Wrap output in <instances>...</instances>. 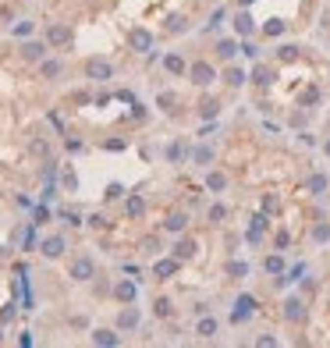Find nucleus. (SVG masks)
<instances>
[{
	"label": "nucleus",
	"mask_w": 330,
	"mask_h": 348,
	"mask_svg": "<svg viewBox=\"0 0 330 348\" xmlns=\"http://www.w3.org/2000/svg\"><path fill=\"white\" fill-rule=\"evenodd\" d=\"M128 43H131V50H139V54H149V50H153V32H146V28H131Z\"/></svg>",
	"instance_id": "obj_1"
},
{
	"label": "nucleus",
	"mask_w": 330,
	"mask_h": 348,
	"mask_svg": "<svg viewBox=\"0 0 330 348\" xmlns=\"http://www.w3.org/2000/svg\"><path fill=\"white\" fill-rule=\"evenodd\" d=\"M263 32H266V36H280V32H284V22H277V18H270V22L263 25Z\"/></svg>",
	"instance_id": "obj_26"
},
{
	"label": "nucleus",
	"mask_w": 330,
	"mask_h": 348,
	"mask_svg": "<svg viewBox=\"0 0 330 348\" xmlns=\"http://www.w3.org/2000/svg\"><path fill=\"white\" fill-rule=\"evenodd\" d=\"M61 217H64L68 224H82V217H78V214H71V210H64V214H61Z\"/></svg>",
	"instance_id": "obj_40"
},
{
	"label": "nucleus",
	"mask_w": 330,
	"mask_h": 348,
	"mask_svg": "<svg viewBox=\"0 0 330 348\" xmlns=\"http://www.w3.org/2000/svg\"><path fill=\"white\" fill-rule=\"evenodd\" d=\"M22 54H25V60H43L47 47H43V43H25V47H22Z\"/></svg>",
	"instance_id": "obj_16"
},
{
	"label": "nucleus",
	"mask_w": 330,
	"mask_h": 348,
	"mask_svg": "<svg viewBox=\"0 0 330 348\" xmlns=\"http://www.w3.org/2000/svg\"><path fill=\"white\" fill-rule=\"evenodd\" d=\"M295 54H298L295 47H284V50H280V57H284V60H295Z\"/></svg>",
	"instance_id": "obj_42"
},
{
	"label": "nucleus",
	"mask_w": 330,
	"mask_h": 348,
	"mask_svg": "<svg viewBox=\"0 0 330 348\" xmlns=\"http://www.w3.org/2000/svg\"><path fill=\"white\" fill-rule=\"evenodd\" d=\"M185 224H188L185 214H174V217H167V231H185Z\"/></svg>",
	"instance_id": "obj_22"
},
{
	"label": "nucleus",
	"mask_w": 330,
	"mask_h": 348,
	"mask_svg": "<svg viewBox=\"0 0 330 348\" xmlns=\"http://www.w3.org/2000/svg\"><path fill=\"white\" fill-rule=\"evenodd\" d=\"M224 217H228V210H224L220 203H217V206H209V220H224Z\"/></svg>",
	"instance_id": "obj_32"
},
{
	"label": "nucleus",
	"mask_w": 330,
	"mask_h": 348,
	"mask_svg": "<svg viewBox=\"0 0 330 348\" xmlns=\"http://www.w3.org/2000/svg\"><path fill=\"white\" fill-rule=\"evenodd\" d=\"M93 270H96L93 260H89V256H78V260L71 263V277L75 281H89V277H93Z\"/></svg>",
	"instance_id": "obj_3"
},
{
	"label": "nucleus",
	"mask_w": 330,
	"mask_h": 348,
	"mask_svg": "<svg viewBox=\"0 0 330 348\" xmlns=\"http://www.w3.org/2000/svg\"><path fill=\"white\" fill-rule=\"evenodd\" d=\"M185 28V18H171V32H181Z\"/></svg>",
	"instance_id": "obj_41"
},
{
	"label": "nucleus",
	"mask_w": 330,
	"mask_h": 348,
	"mask_svg": "<svg viewBox=\"0 0 330 348\" xmlns=\"http://www.w3.org/2000/svg\"><path fill=\"white\" fill-rule=\"evenodd\" d=\"M312 238H316V241H327V238H330V224H316V231H312Z\"/></svg>",
	"instance_id": "obj_31"
},
{
	"label": "nucleus",
	"mask_w": 330,
	"mask_h": 348,
	"mask_svg": "<svg viewBox=\"0 0 330 348\" xmlns=\"http://www.w3.org/2000/svg\"><path fill=\"white\" fill-rule=\"evenodd\" d=\"M234 28H238V36H249L252 28H256V25H252V14H249V11L234 14Z\"/></svg>",
	"instance_id": "obj_11"
},
{
	"label": "nucleus",
	"mask_w": 330,
	"mask_h": 348,
	"mask_svg": "<svg viewBox=\"0 0 330 348\" xmlns=\"http://www.w3.org/2000/svg\"><path fill=\"white\" fill-rule=\"evenodd\" d=\"M117 327H121V330H131V327H139V309H125L121 316H117Z\"/></svg>",
	"instance_id": "obj_13"
},
{
	"label": "nucleus",
	"mask_w": 330,
	"mask_h": 348,
	"mask_svg": "<svg viewBox=\"0 0 330 348\" xmlns=\"http://www.w3.org/2000/svg\"><path fill=\"white\" fill-rule=\"evenodd\" d=\"M68 25H50L47 28V43H53V47H61V43H68Z\"/></svg>",
	"instance_id": "obj_7"
},
{
	"label": "nucleus",
	"mask_w": 330,
	"mask_h": 348,
	"mask_svg": "<svg viewBox=\"0 0 330 348\" xmlns=\"http://www.w3.org/2000/svg\"><path fill=\"white\" fill-rule=\"evenodd\" d=\"M196 334H199V338H213V334H217V316H203L199 327H196Z\"/></svg>",
	"instance_id": "obj_12"
},
{
	"label": "nucleus",
	"mask_w": 330,
	"mask_h": 348,
	"mask_svg": "<svg viewBox=\"0 0 330 348\" xmlns=\"http://www.w3.org/2000/svg\"><path fill=\"white\" fill-rule=\"evenodd\" d=\"M85 75H89V79H96V82H107L110 79V75H114V68L107 64V60H89V64H85Z\"/></svg>",
	"instance_id": "obj_2"
},
{
	"label": "nucleus",
	"mask_w": 330,
	"mask_h": 348,
	"mask_svg": "<svg viewBox=\"0 0 330 348\" xmlns=\"http://www.w3.org/2000/svg\"><path fill=\"white\" fill-rule=\"evenodd\" d=\"M50 220V210L47 206H36V224H47Z\"/></svg>",
	"instance_id": "obj_38"
},
{
	"label": "nucleus",
	"mask_w": 330,
	"mask_h": 348,
	"mask_svg": "<svg viewBox=\"0 0 330 348\" xmlns=\"http://www.w3.org/2000/svg\"><path fill=\"white\" fill-rule=\"evenodd\" d=\"M61 252H64V238L61 235H53V238L43 241V256H50V260H53V256H61Z\"/></svg>",
	"instance_id": "obj_9"
},
{
	"label": "nucleus",
	"mask_w": 330,
	"mask_h": 348,
	"mask_svg": "<svg viewBox=\"0 0 330 348\" xmlns=\"http://www.w3.org/2000/svg\"><path fill=\"white\" fill-rule=\"evenodd\" d=\"M135 295H139V288H135L131 281H121V284H117V298H121V302H135Z\"/></svg>",
	"instance_id": "obj_17"
},
{
	"label": "nucleus",
	"mask_w": 330,
	"mask_h": 348,
	"mask_svg": "<svg viewBox=\"0 0 330 348\" xmlns=\"http://www.w3.org/2000/svg\"><path fill=\"white\" fill-rule=\"evenodd\" d=\"M178 263H181V260H156L153 274L156 277H171V274H178Z\"/></svg>",
	"instance_id": "obj_10"
},
{
	"label": "nucleus",
	"mask_w": 330,
	"mask_h": 348,
	"mask_svg": "<svg viewBox=\"0 0 330 348\" xmlns=\"http://www.w3.org/2000/svg\"><path fill=\"white\" fill-rule=\"evenodd\" d=\"M323 149H327V157H330V139H327V146H323Z\"/></svg>",
	"instance_id": "obj_44"
},
{
	"label": "nucleus",
	"mask_w": 330,
	"mask_h": 348,
	"mask_svg": "<svg viewBox=\"0 0 330 348\" xmlns=\"http://www.w3.org/2000/svg\"><path fill=\"white\" fill-rule=\"evenodd\" d=\"M305 188H309V192H323V188H327V178H323V174H312Z\"/></svg>",
	"instance_id": "obj_27"
},
{
	"label": "nucleus",
	"mask_w": 330,
	"mask_h": 348,
	"mask_svg": "<svg viewBox=\"0 0 330 348\" xmlns=\"http://www.w3.org/2000/svg\"><path fill=\"white\" fill-rule=\"evenodd\" d=\"M156 316H171V302L167 298H156Z\"/></svg>",
	"instance_id": "obj_35"
},
{
	"label": "nucleus",
	"mask_w": 330,
	"mask_h": 348,
	"mask_svg": "<svg viewBox=\"0 0 330 348\" xmlns=\"http://www.w3.org/2000/svg\"><path fill=\"white\" fill-rule=\"evenodd\" d=\"M238 4H242V7H249V4H252V0H238Z\"/></svg>",
	"instance_id": "obj_43"
},
{
	"label": "nucleus",
	"mask_w": 330,
	"mask_h": 348,
	"mask_svg": "<svg viewBox=\"0 0 330 348\" xmlns=\"http://www.w3.org/2000/svg\"><path fill=\"white\" fill-rule=\"evenodd\" d=\"M213 79H217V71L209 68L206 60H199V64H192V82H196V85H209Z\"/></svg>",
	"instance_id": "obj_4"
},
{
	"label": "nucleus",
	"mask_w": 330,
	"mask_h": 348,
	"mask_svg": "<svg viewBox=\"0 0 330 348\" xmlns=\"http://www.w3.org/2000/svg\"><path fill=\"white\" fill-rule=\"evenodd\" d=\"M263 228H266V217H263V214H256V217H252V235H259Z\"/></svg>",
	"instance_id": "obj_34"
},
{
	"label": "nucleus",
	"mask_w": 330,
	"mask_h": 348,
	"mask_svg": "<svg viewBox=\"0 0 330 348\" xmlns=\"http://www.w3.org/2000/svg\"><path fill=\"white\" fill-rule=\"evenodd\" d=\"M28 32H32V22H18L14 25V36H28Z\"/></svg>",
	"instance_id": "obj_36"
},
{
	"label": "nucleus",
	"mask_w": 330,
	"mask_h": 348,
	"mask_svg": "<svg viewBox=\"0 0 330 348\" xmlns=\"http://www.w3.org/2000/svg\"><path fill=\"white\" fill-rule=\"evenodd\" d=\"M316 100H320V89H305V96H302V103H305V107H312Z\"/></svg>",
	"instance_id": "obj_33"
},
{
	"label": "nucleus",
	"mask_w": 330,
	"mask_h": 348,
	"mask_svg": "<svg viewBox=\"0 0 330 348\" xmlns=\"http://www.w3.org/2000/svg\"><path fill=\"white\" fill-rule=\"evenodd\" d=\"M192 256H196V241L192 238H181L174 245V260H192Z\"/></svg>",
	"instance_id": "obj_8"
},
{
	"label": "nucleus",
	"mask_w": 330,
	"mask_h": 348,
	"mask_svg": "<svg viewBox=\"0 0 330 348\" xmlns=\"http://www.w3.org/2000/svg\"><path fill=\"white\" fill-rule=\"evenodd\" d=\"M284 316H288L291 323L305 320V306H302V298H288V302H284Z\"/></svg>",
	"instance_id": "obj_6"
},
{
	"label": "nucleus",
	"mask_w": 330,
	"mask_h": 348,
	"mask_svg": "<svg viewBox=\"0 0 330 348\" xmlns=\"http://www.w3.org/2000/svg\"><path fill=\"white\" fill-rule=\"evenodd\" d=\"M181 157H185V146H181V142H174V146H167V160H174V163H178V160H181Z\"/></svg>",
	"instance_id": "obj_29"
},
{
	"label": "nucleus",
	"mask_w": 330,
	"mask_h": 348,
	"mask_svg": "<svg viewBox=\"0 0 330 348\" xmlns=\"http://www.w3.org/2000/svg\"><path fill=\"white\" fill-rule=\"evenodd\" d=\"M43 75H47V79L61 75V60H43Z\"/></svg>",
	"instance_id": "obj_28"
},
{
	"label": "nucleus",
	"mask_w": 330,
	"mask_h": 348,
	"mask_svg": "<svg viewBox=\"0 0 330 348\" xmlns=\"http://www.w3.org/2000/svg\"><path fill=\"white\" fill-rule=\"evenodd\" d=\"M93 345L114 348V345H117V334H114V330H93Z\"/></svg>",
	"instance_id": "obj_14"
},
{
	"label": "nucleus",
	"mask_w": 330,
	"mask_h": 348,
	"mask_svg": "<svg viewBox=\"0 0 330 348\" xmlns=\"http://www.w3.org/2000/svg\"><path fill=\"white\" fill-rule=\"evenodd\" d=\"M234 306H238V309H234V323H242V320H249V316L256 313V298H252V295H242Z\"/></svg>",
	"instance_id": "obj_5"
},
{
	"label": "nucleus",
	"mask_w": 330,
	"mask_h": 348,
	"mask_svg": "<svg viewBox=\"0 0 330 348\" xmlns=\"http://www.w3.org/2000/svg\"><path fill=\"white\" fill-rule=\"evenodd\" d=\"M206 185L213 188V192H224V188H228V178H224V174H217V171H213V174L206 178Z\"/></svg>",
	"instance_id": "obj_20"
},
{
	"label": "nucleus",
	"mask_w": 330,
	"mask_h": 348,
	"mask_svg": "<svg viewBox=\"0 0 330 348\" xmlns=\"http://www.w3.org/2000/svg\"><path fill=\"white\" fill-rule=\"evenodd\" d=\"M217 54H220L224 60H231V57L238 54V43H234V39H220V43H217Z\"/></svg>",
	"instance_id": "obj_18"
},
{
	"label": "nucleus",
	"mask_w": 330,
	"mask_h": 348,
	"mask_svg": "<svg viewBox=\"0 0 330 348\" xmlns=\"http://www.w3.org/2000/svg\"><path fill=\"white\" fill-rule=\"evenodd\" d=\"M228 274H231V277H249V263H238V260L228 263Z\"/></svg>",
	"instance_id": "obj_24"
},
{
	"label": "nucleus",
	"mask_w": 330,
	"mask_h": 348,
	"mask_svg": "<svg viewBox=\"0 0 330 348\" xmlns=\"http://www.w3.org/2000/svg\"><path fill=\"white\" fill-rule=\"evenodd\" d=\"M192 157H196V163L203 167V163H209V160H213V149H209V146H199V149H196Z\"/></svg>",
	"instance_id": "obj_23"
},
{
	"label": "nucleus",
	"mask_w": 330,
	"mask_h": 348,
	"mask_svg": "<svg viewBox=\"0 0 330 348\" xmlns=\"http://www.w3.org/2000/svg\"><path fill=\"white\" fill-rule=\"evenodd\" d=\"M242 82H245V71L231 68V71H228V85H242Z\"/></svg>",
	"instance_id": "obj_30"
},
{
	"label": "nucleus",
	"mask_w": 330,
	"mask_h": 348,
	"mask_svg": "<svg viewBox=\"0 0 330 348\" xmlns=\"http://www.w3.org/2000/svg\"><path fill=\"white\" fill-rule=\"evenodd\" d=\"M163 68H167L171 75H185V60L178 54H167V57H163Z\"/></svg>",
	"instance_id": "obj_15"
},
{
	"label": "nucleus",
	"mask_w": 330,
	"mask_h": 348,
	"mask_svg": "<svg viewBox=\"0 0 330 348\" xmlns=\"http://www.w3.org/2000/svg\"><path fill=\"white\" fill-rule=\"evenodd\" d=\"M263 267H266V274H280V270H284V260H280V256H270Z\"/></svg>",
	"instance_id": "obj_25"
},
{
	"label": "nucleus",
	"mask_w": 330,
	"mask_h": 348,
	"mask_svg": "<svg viewBox=\"0 0 330 348\" xmlns=\"http://www.w3.org/2000/svg\"><path fill=\"white\" fill-rule=\"evenodd\" d=\"M252 79H256L259 85H270V82H274V75H270V68H266V64H259L256 71H252Z\"/></svg>",
	"instance_id": "obj_21"
},
{
	"label": "nucleus",
	"mask_w": 330,
	"mask_h": 348,
	"mask_svg": "<svg viewBox=\"0 0 330 348\" xmlns=\"http://www.w3.org/2000/svg\"><path fill=\"white\" fill-rule=\"evenodd\" d=\"M125 210H128V217H142V214H146V203L139 199V195H131V199H128V206H125Z\"/></svg>",
	"instance_id": "obj_19"
},
{
	"label": "nucleus",
	"mask_w": 330,
	"mask_h": 348,
	"mask_svg": "<svg viewBox=\"0 0 330 348\" xmlns=\"http://www.w3.org/2000/svg\"><path fill=\"white\" fill-rule=\"evenodd\" d=\"M64 188H78V178H75V174H71V171H68V174H64Z\"/></svg>",
	"instance_id": "obj_39"
},
{
	"label": "nucleus",
	"mask_w": 330,
	"mask_h": 348,
	"mask_svg": "<svg viewBox=\"0 0 330 348\" xmlns=\"http://www.w3.org/2000/svg\"><path fill=\"white\" fill-rule=\"evenodd\" d=\"M203 117H217V103H213V100L203 103Z\"/></svg>",
	"instance_id": "obj_37"
}]
</instances>
